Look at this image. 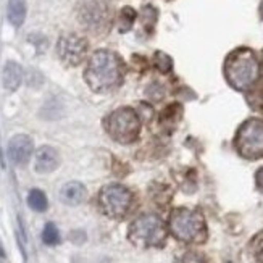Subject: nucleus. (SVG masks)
<instances>
[{"instance_id":"nucleus-1","label":"nucleus","mask_w":263,"mask_h":263,"mask_svg":"<svg viewBox=\"0 0 263 263\" xmlns=\"http://www.w3.org/2000/svg\"><path fill=\"white\" fill-rule=\"evenodd\" d=\"M84 79L94 92H110L120 86L123 79L120 59L113 52L97 50L87 63Z\"/></svg>"},{"instance_id":"nucleus-2","label":"nucleus","mask_w":263,"mask_h":263,"mask_svg":"<svg viewBox=\"0 0 263 263\" xmlns=\"http://www.w3.org/2000/svg\"><path fill=\"white\" fill-rule=\"evenodd\" d=\"M226 78L236 89H247L252 86L258 78V62L255 55L247 49L231 53L226 62Z\"/></svg>"},{"instance_id":"nucleus-3","label":"nucleus","mask_w":263,"mask_h":263,"mask_svg":"<svg viewBox=\"0 0 263 263\" xmlns=\"http://www.w3.org/2000/svg\"><path fill=\"white\" fill-rule=\"evenodd\" d=\"M129 241L139 247H160L166 239L163 221L157 215H142L134 220L128 231Z\"/></svg>"},{"instance_id":"nucleus-4","label":"nucleus","mask_w":263,"mask_h":263,"mask_svg":"<svg viewBox=\"0 0 263 263\" xmlns=\"http://www.w3.org/2000/svg\"><path fill=\"white\" fill-rule=\"evenodd\" d=\"M170 230L182 242H199L205 236L203 216L189 209H176L170 216Z\"/></svg>"},{"instance_id":"nucleus-5","label":"nucleus","mask_w":263,"mask_h":263,"mask_svg":"<svg viewBox=\"0 0 263 263\" xmlns=\"http://www.w3.org/2000/svg\"><path fill=\"white\" fill-rule=\"evenodd\" d=\"M99 207L108 218L120 220L133 207V194L121 184H108L99 192Z\"/></svg>"},{"instance_id":"nucleus-6","label":"nucleus","mask_w":263,"mask_h":263,"mask_svg":"<svg viewBox=\"0 0 263 263\" xmlns=\"http://www.w3.org/2000/svg\"><path fill=\"white\" fill-rule=\"evenodd\" d=\"M105 129L117 142L131 144L139 136V117L131 108H120L107 118Z\"/></svg>"},{"instance_id":"nucleus-7","label":"nucleus","mask_w":263,"mask_h":263,"mask_svg":"<svg viewBox=\"0 0 263 263\" xmlns=\"http://www.w3.org/2000/svg\"><path fill=\"white\" fill-rule=\"evenodd\" d=\"M237 148L244 157L255 158L263 154V121L250 120L237 134Z\"/></svg>"},{"instance_id":"nucleus-8","label":"nucleus","mask_w":263,"mask_h":263,"mask_svg":"<svg viewBox=\"0 0 263 263\" xmlns=\"http://www.w3.org/2000/svg\"><path fill=\"white\" fill-rule=\"evenodd\" d=\"M57 50H59V57L65 65L78 66L86 57L87 42L81 36H76V34H66V36L60 37Z\"/></svg>"},{"instance_id":"nucleus-9","label":"nucleus","mask_w":263,"mask_h":263,"mask_svg":"<svg viewBox=\"0 0 263 263\" xmlns=\"http://www.w3.org/2000/svg\"><path fill=\"white\" fill-rule=\"evenodd\" d=\"M81 23L89 29H100L107 25L108 20V10L104 0H87L81 7V13H79Z\"/></svg>"},{"instance_id":"nucleus-10","label":"nucleus","mask_w":263,"mask_h":263,"mask_svg":"<svg viewBox=\"0 0 263 263\" xmlns=\"http://www.w3.org/2000/svg\"><path fill=\"white\" fill-rule=\"evenodd\" d=\"M34 152L32 139L26 134H16L8 142V157L18 166H25Z\"/></svg>"},{"instance_id":"nucleus-11","label":"nucleus","mask_w":263,"mask_h":263,"mask_svg":"<svg viewBox=\"0 0 263 263\" xmlns=\"http://www.w3.org/2000/svg\"><path fill=\"white\" fill-rule=\"evenodd\" d=\"M60 165L59 152L50 145H42L34 157V170L41 175H49Z\"/></svg>"},{"instance_id":"nucleus-12","label":"nucleus","mask_w":263,"mask_h":263,"mask_svg":"<svg viewBox=\"0 0 263 263\" xmlns=\"http://www.w3.org/2000/svg\"><path fill=\"white\" fill-rule=\"evenodd\" d=\"M87 191L84 184H81L79 181H70L60 189V200L65 205H70V207H76V205L83 203L86 200Z\"/></svg>"},{"instance_id":"nucleus-13","label":"nucleus","mask_w":263,"mask_h":263,"mask_svg":"<svg viewBox=\"0 0 263 263\" xmlns=\"http://www.w3.org/2000/svg\"><path fill=\"white\" fill-rule=\"evenodd\" d=\"M2 81L7 90H16L23 81V68L16 62H7L4 66Z\"/></svg>"},{"instance_id":"nucleus-14","label":"nucleus","mask_w":263,"mask_h":263,"mask_svg":"<svg viewBox=\"0 0 263 263\" xmlns=\"http://www.w3.org/2000/svg\"><path fill=\"white\" fill-rule=\"evenodd\" d=\"M7 18L13 26H21L26 18V4L25 0H10L7 7Z\"/></svg>"},{"instance_id":"nucleus-15","label":"nucleus","mask_w":263,"mask_h":263,"mask_svg":"<svg viewBox=\"0 0 263 263\" xmlns=\"http://www.w3.org/2000/svg\"><path fill=\"white\" fill-rule=\"evenodd\" d=\"M28 205L34 212H45L49 207L47 196L41 189H32L28 194Z\"/></svg>"},{"instance_id":"nucleus-16","label":"nucleus","mask_w":263,"mask_h":263,"mask_svg":"<svg viewBox=\"0 0 263 263\" xmlns=\"http://www.w3.org/2000/svg\"><path fill=\"white\" fill-rule=\"evenodd\" d=\"M42 241L47 246H57L60 242V233H59V230H57V226L53 223H47L44 226Z\"/></svg>"},{"instance_id":"nucleus-17","label":"nucleus","mask_w":263,"mask_h":263,"mask_svg":"<svg viewBox=\"0 0 263 263\" xmlns=\"http://www.w3.org/2000/svg\"><path fill=\"white\" fill-rule=\"evenodd\" d=\"M178 263H207V260H205L203 255H200L197 252H187L179 258Z\"/></svg>"},{"instance_id":"nucleus-18","label":"nucleus","mask_w":263,"mask_h":263,"mask_svg":"<svg viewBox=\"0 0 263 263\" xmlns=\"http://www.w3.org/2000/svg\"><path fill=\"white\" fill-rule=\"evenodd\" d=\"M254 255L257 263H263V233L255 239L254 242Z\"/></svg>"},{"instance_id":"nucleus-19","label":"nucleus","mask_w":263,"mask_h":263,"mask_svg":"<svg viewBox=\"0 0 263 263\" xmlns=\"http://www.w3.org/2000/svg\"><path fill=\"white\" fill-rule=\"evenodd\" d=\"M157 65L162 71H168L171 68V60L170 57L165 55V53H157Z\"/></svg>"},{"instance_id":"nucleus-20","label":"nucleus","mask_w":263,"mask_h":263,"mask_svg":"<svg viewBox=\"0 0 263 263\" xmlns=\"http://www.w3.org/2000/svg\"><path fill=\"white\" fill-rule=\"evenodd\" d=\"M257 186L263 189V168L257 171Z\"/></svg>"},{"instance_id":"nucleus-21","label":"nucleus","mask_w":263,"mask_h":263,"mask_svg":"<svg viewBox=\"0 0 263 263\" xmlns=\"http://www.w3.org/2000/svg\"><path fill=\"white\" fill-rule=\"evenodd\" d=\"M0 257H5V250H4V247H2V242H0Z\"/></svg>"}]
</instances>
